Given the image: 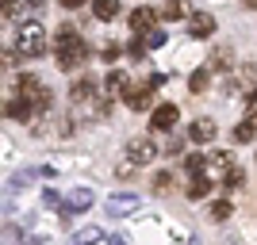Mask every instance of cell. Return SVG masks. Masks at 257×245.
I'll return each mask as SVG.
<instances>
[{"mask_svg": "<svg viewBox=\"0 0 257 245\" xmlns=\"http://www.w3.org/2000/svg\"><path fill=\"white\" fill-rule=\"evenodd\" d=\"M154 23H158V12H154V8H146V4H139V8L131 12V27H135L139 35L154 31Z\"/></svg>", "mask_w": 257, "mask_h": 245, "instance_id": "obj_9", "label": "cell"}, {"mask_svg": "<svg viewBox=\"0 0 257 245\" xmlns=\"http://www.w3.org/2000/svg\"><path fill=\"white\" fill-rule=\"evenodd\" d=\"M100 58H104V62H115V58H119V46L115 43H104V46H100Z\"/></svg>", "mask_w": 257, "mask_h": 245, "instance_id": "obj_28", "label": "cell"}, {"mask_svg": "<svg viewBox=\"0 0 257 245\" xmlns=\"http://www.w3.org/2000/svg\"><path fill=\"white\" fill-rule=\"evenodd\" d=\"M161 16H165V20H184V16H188V0H165Z\"/></svg>", "mask_w": 257, "mask_h": 245, "instance_id": "obj_17", "label": "cell"}, {"mask_svg": "<svg viewBox=\"0 0 257 245\" xmlns=\"http://www.w3.org/2000/svg\"><path fill=\"white\" fill-rule=\"evenodd\" d=\"M211 31H215V16H207V12L188 16V35H192V39H207Z\"/></svg>", "mask_w": 257, "mask_h": 245, "instance_id": "obj_10", "label": "cell"}, {"mask_svg": "<svg viewBox=\"0 0 257 245\" xmlns=\"http://www.w3.org/2000/svg\"><path fill=\"white\" fill-rule=\"evenodd\" d=\"M135 169H139V161L131 157V153H127L123 161H115V176H119V180H127V176H135Z\"/></svg>", "mask_w": 257, "mask_h": 245, "instance_id": "obj_21", "label": "cell"}, {"mask_svg": "<svg viewBox=\"0 0 257 245\" xmlns=\"http://www.w3.org/2000/svg\"><path fill=\"white\" fill-rule=\"evenodd\" d=\"M43 203H46V207H54V203H58V192H54V188H43Z\"/></svg>", "mask_w": 257, "mask_h": 245, "instance_id": "obj_29", "label": "cell"}, {"mask_svg": "<svg viewBox=\"0 0 257 245\" xmlns=\"http://www.w3.org/2000/svg\"><path fill=\"white\" fill-rule=\"evenodd\" d=\"M150 88H131L127 96H123V104H127L131 111H150V104H154V92H150Z\"/></svg>", "mask_w": 257, "mask_h": 245, "instance_id": "obj_12", "label": "cell"}, {"mask_svg": "<svg viewBox=\"0 0 257 245\" xmlns=\"http://www.w3.org/2000/svg\"><path fill=\"white\" fill-rule=\"evenodd\" d=\"M257 138V123L253 119H242V123H238L234 127V142H242V146H249V142Z\"/></svg>", "mask_w": 257, "mask_h": 245, "instance_id": "obj_16", "label": "cell"}, {"mask_svg": "<svg viewBox=\"0 0 257 245\" xmlns=\"http://www.w3.org/2000/svg\"><path fill=\"white\" fill-rule=\"evenodd\" d=\"M207 192H211V176H204V172H200V176L188 184V199H204Z\"/></svg>", "mask_w": 257, "mask_h": 245, "instance_id": "obj_19", "label": "cell"}, {"mask_svg": "<svg viewBox=\"0 0 257 245\" xmlns=\"http://www.w3.org/2000/svg\"><path fill=\"white\" fill-rule=\"evenodd\" d=\"M16 96H20L23 104L31 107V115H35V111H46V107H50V88H46L39 77H31V73H23L20 81H16Z\"/></svg>", "mask_w": 257, "mask_h": 245, "instance_id": "obj_1", "label": "cell"}, {"mask_svg": "<svg viewBox=\"0 0 257 245\" xmlns=\"http://www.w3.org/2000/svg\"><path fill=\"white\" fill-rule=\"evenodd\" d=\"M246 8H257V0H246Z\"/></svg>", "mask_w": 257, "mask_h": 245, "instance_id": "obj_32", "label": "cell"}, {"mask_svg": "<svg viewBox=\"0 0 257 245\" xmlns=\"http://www.w3.org/2000/svg\"><path fill=\"white\" fill-rule=\"evenodd\" d=\"M58 4H62L65 12H73V8H81V4H85V0H58Z\"/></svg>", "mask_w": 257, "mask_h": 245, "instance_id": "obj_30", "label": "cell"}, {"mask_svg": "<svg viewBox=\"0 0 257 245\" xmlns=\"http://www.w3.org/2000/svg\"><path fill=\"white\" fill-rule=\"evenodd\" d=\"M139 207V195H111L107 199V214H127Z\"/></svg>", "mask_w": 257, "mask_h": 245, "instance_id": "obj_14", "label": "cell"}, {"mask_svg": "<svg viewBox=\"0 0 257 245\" xmlns=\"http://www.w3.org/2000/svg\"><path fill=\"white\" fill-rule=\"evenodd\" d=\"M188 138H192L196 146H207V142L215 138V119H196L192 127H188Z\"/></svg>", "mask_w": 257, "mask_h": 245, "instance_id": "obj_13", "label": "cell"}, {"mask_svg": "<svg viewBox=\"0 0 257 245\" xmlns=\"http://www.w3.org/2000/svg\"><path fill=\"white\" fill-rule=\"evenodd\" d=\"M12 12H16V0H4V20H12Z\"/></svg>", "mask_w": 257, "mask_h": 245, "instance_id": "obj_31", "label": "cell"}, {"mask_svg": "<svg viewBox=\"0 0 257 245\" xmlns=\"http://www.w3.org/2000/svg\"><path fill=\"white\" fill-rule=\"evenodd\" d=\"M127 92H131V77L123 73V69H111L107 81H104V96L115 100V96H127Z\"/></svg>", "mask_w": 257, "mask_h": 245, "instance_id": "obj_7", "label": "cell"}, {"mask_svg": "<svg viewBox=\"0 0 257 245\" xmlns=\"http://www.w3.org/2000/svg\"><path fill=\"white\" fill-rule=\"evenodd\" d=\"M230 211H234V207H230V199L211 203V222H226V218H230Z\"/></svg>", "mask_w": 257, "mask_h": 245, "instance_id": "obj_22", "label": "cell"}, {"mask_svg": "<svg viewBox=\"0 0 257 245\" xmlns=\"http://www.w3.org/2000/svg\"><path fill=\"white\" fill-rule=\"evenodd\" d=\"M184 169L192 172V176H200V172L207 169V153H188V157H184Z\"/></svg>", "mask_w": 257, "mask_h": 245, "instance_id": "obj_20", "label": "cell"}, {"mask_svg": "<svg viewBox=\"0 0 257 245\" xmlns=\"http://www.w3.org/2000/svg\"><path fill=\"white\" fill-rule=\"evenodd\" d=\"M88 207H92V192L88 188H73L69 199H65V207H62V218H73V214L88 211Z\"/></svg>", "mask_w": 257, "mask_h": 245, "instance_id": "obj_6", "label": "cell"}, {"mask_svg": "<svg viewBox=\"0 0 257 245\" xmlns=\"http://www.w3.org/2000/svg\"><path fill=\"white\" fill-rule=\"evenodd\" d=\"M234 169L230 165V153H207V169L204 176H211V180H226V172Z\"/></svg>", "mask_w": 257, "mask_h": 245, "instance_id": "obj_8", "label": "cell"}, {"mask_svg": "<svg viewBox=\"0 0 257 245\" xmlns=\"http://www.w3.org/2000/svg\"><path fill=\"white\" fill-rule=\"evenodd\" d=\"M188 88H192V92H204L207 88V69H196V73L188 77Z\"/></svg>", "mask_w": 257, "mask_h": 245, "instance_id": "obj_24", "label": "cell"}, {"mask_svg": "<svg viewBox=\"0 0 257 245\" xmlns=\"http://www.w3.org/2000/svg\"><path fill=\"white\" fill-rule=\"evenodd\" d=\"M77 241H107L104 230H77Z\"/></svg>", "mask_w": 257, "mask_h": 245, "instance_id": "obj_26", "label": "cell"}, {"mask_svg": "<svg viewBox=\"0 0 257 245\" xmlns=\"http://www.w3.org/2000/svg\"><path fill=\"white\" fill-rule=\"evenodd\" d=\"M146 50H150V46H146V39H131V46H127V54L135 58V62H142V58H146Z\"/></svg>", "mask_w": 257, "mask_h": 245, "instance_id": "obj_23", "label": "cell"}, {"mask_svg": "<svg viewBox=\"0 0 257 245\" xmlns=\"http://www.w3.org/2000/svg\"><path fill=\"white\" fill-rule=\"evenodd\" d=\"M230 46H219V50L211 54V58H207V69H215V73H223V69H230Z\"/></svg>", "mask_w": 257, "mask_h": 245, "instance_id": "obj_18", "label": "cell"}, {"mask_svg": "<svg viewBox=\"0 0 257 245\" xmlns=\"http://www.w3.org/2000/svg\"><path fill=\"white\" fill-rule=\"evenodd\" d=\"M177 119H181L177 104H161V107H154V115H150V127H154V130H161V134H169V130L177 127Z\"/></svg>", "mask_w": 257, "mask_h": 245, "instance_id": "obj_4", "label": "cell"}, {"mask_svg": "<svg viewBox=\"0 0 257 245\" xmlns=\"http://www.w3.org/2000/svg\"><path fill=\"white\" fill-rule=\"evenodd\" d=\"M16 50L23 58H39L46 50V27L43 23H23L20 31H16Z\"/></svg>", "mask_w": 257, "mask_h": 245, "instance_id": "obj_2", "label": "cell"}, {"mask_svg": "<svg viewBox=\"0 0 257 245\" xmlns=\"http://www.w3.org/2000/svg\"><path fill=\"white\" fill-rule=\"evenodd\" d=\"M92 92H96V81H92V77H77L73 88H69V100H73V107H77V104H88V100H92Z\"/></svg>", "mask_w": 257, "mask_h": 245, "instance_id": "obj_11", "label": "cell"}, {"mask_svg": "<svg viewBox=\"0 0 257 245\" xmlns=\"http://www.w3.org/2000/svg\"><path fill=\"white\" fill-rule=\"evenodd\" d=\"M173 188V172H158L154 176V192H169Z\"/></svg>", "mask_w": 257, "mask_h": 245, "instance_id": "obj_25", "label": "cell"}, {"mask_svg": "<svg viewBox=\"0 0 257 245\" xmlns=\"http://www.w3.org/2000/svg\"><path fill=\"white\" fill-rule=\"evenodd\" d=\"M127 153L139 161V165H150V161L158 157V142L146 138V134H142V138H131V142H127Z\"/></svg>", "mask_w": 257, "mask_h": 245, "instance_id": "obj_5", "label": "cell"}, {"mask_svg": "<svg viewBox=\"0 0 257 245\" xmlns=\"http://www.w3.org/2000/svg\"><path fill=\"white\" fill-rule=\"evenodd\" d=\"M92 16H96V20H115L119 16V0H92Z\"/></svg>", "mask_w": 257, "mask_h": 245, "instance_id": "obj_15", "label": "cell"}, {"mask_svg": "<svg viewBox=\"0 0 257 245\" xmlns=\"http://www.w3.org/2000/svg\"><path fill=\"white\" fill-rule=\"evenodd\" d=\"M146 46H150V50L165 46V31H158V27H154V31H146Z\"/></svg>", "mask_w": 257, "mask_h": 245, "instance_id": "obj_27", "label": "cell"}, {"mask_svg": "<svg viewBox=\"0 0 257 245\" xmlns=\"http://www.w3.org/2000/svg\"><path fill=\"white\" fill-rule=\"evenodd\" d=\"M85 62V43H81V35H65L58 39V69H77V65Z\"/></svg>", "mask_w": 257, "mask_h": 245, "instance_id": "obj_3", "label": "cell"}]
</instances>
